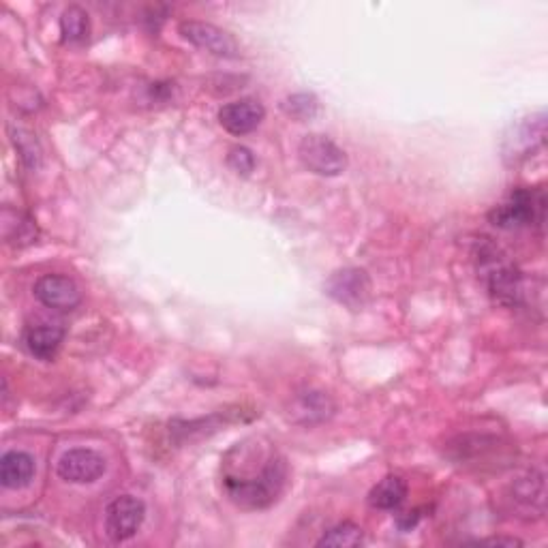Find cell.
<instances>
[{
    "label": "cell",
    "instance_id": "obj_1",
    "mask_svg": "<svg viewBox=\"0 0 548 548\" xmlns=\"http://www.w3.org/2000/svg\"><path fill=\"white\" fill-rule=\"evenodd\" d=\"M285 465L277 454H268L260 471L249 469L247 474H227L225 489L232 501L242 508H266L279 497L285 484Z\"/></svg>",
    "mask_w": 548,
    "mask_h": 548
},
{
    "label": "cell",
    "instance_id": "obj_2",
    "mask_svg": "<svg viewBox=\"0 0 548 548\" xmlns=\"http://www.w3.org/2000/svg\"><path fill=\"white\" fill-rule=\"evenodd\" d=\"M478 272L480 279L489 289V294L504 307H519L525 296L523 277L516 270L506 255H501L499 249L491 242H482L478 247Z\"/></svg>",
    "mask_w": 548,
    "mask_h": 548
},
{
    "label": "cell",
    "instance_id": "obj_3",
    "mask_svg": "<svg viewBox=\"0 0 548 548\" xmlns=\"http://www.w3.org/2000/svg\"><path fill=\"white\" fill-rule=\"evenodd\" d=\"M544 219V195L534 189L519 187L510 193L504 204H499L491 212V221L504 230L525 227L531 223H540Z\"/></svg>",
    "mask_w": 548,
    "mask_h": 548
},
{
    "label": "cell",
    "instance_id": "obj_4",
    "mask_svg": "<svg viewBox=\"0 0 548 548\" xmlns=\"http://www.w3.org/2000/svg\"><path fill=\"white\" fill-rule=\"evenodd\" d=\"M298 157L309 172L317 176H339L347 170V155L326 135H304Z\"/></svg>",
    "mask_w": 548,
    "mask_h": 548
},
{
    "label": "cell",
    "instance_id": "obj_5",
    "mask_svg": "<svg viewBox=\"0 0 548 548\" xmlns=\"http://www.w3.org/2000/svg\"><path fill=\"white\" fill-rule=\"evenodd\" d=\"M146 516V506L142 499L133 495L116 497L105 510V531L114 542H125L137 534Z\"/></svg>",
    "mask_w": 548,
    "mask_h": 548
},
{
    "label": "cell",
    "instance_id": "obj_6",
    "mask_svg": "<svg viewBox=\"0 0 548 548\" xmlns=\"http://www.w3.org/2000/svg\"><path fill=\"white\" fill-rule=\"evenodd\" d=\"M178 33L182 35V39L193 43L195 48L206 50L215 56L236 58L240 54L238 41L215 24L200 22V20H185L178 24Z\"/></svg>",
    "mask_w": 548,
    "mask_h": 548
},
{
    "label": "cell",
    "instance_id": "obj_7",
    "mask_svg": "<svg viewBox=\"0 0 548 548\" xmlns=\"http://www.w3.org/2000/svg\"><path fill=\"white\" fill-rule=\"evenodd\" d=\"M326 294L347 309H362L371 298V279L360 268H343L326 281Z\"/></svg>",
    "mask_w": 548,
    "mask_h": 548
},
{
    "label": "cell",
    "instance_id": "obj_8",
    "mask_svg": "<svg viewBox=\"0 0 548 548\" xmlns=\"http://www.w3.org/2000/svg\"><path fill=\"white\" fill-rule=\"evenodd\" d=\"M546 120L544 114L529 116L512 125L504 137V157L510 163H519L527 159L531 152H536L544 144Z\"/></svg>",
    "mask_w": 548,
    "mask_h": 548
},
{
    "label": "cell",
    "instance_id": "obj_9",
    "mask_svg": "<svg viewBox=\"0 0 548 548\" xmlns=\"http://www.w3.org/2000/svg\"><path fill=\"white\" fill-rule=\"evenodd\" d=\"M58 476L71 484H90L103 476L105 459L88 448L67 450L58 461Z\"/></svg>",
    "mask_w": 548,
    "mask_h": 548
},
{
    "label": "cell",
    "instance_id": "obj_10",
    "mask_svg": "<svg viewBox=\"0 0 548 548\" xmlns=\"http://www.w3.org/2000/svg\"><path fill=\"white\" fill-rule=\"evenodd\" d=\"M33 294L45 309L54 311H73L82 302L80 287L63 274H45L35 283Z\"/></svg>",
    "mask_w": 548,
    "mask_h": 548
},
{
    "label": "cell",
    "instance_id": "obj_11",
    "mask_svg": "<svg viewBox=\"0 0 548 548\" xmlns=\"http://www.w3.org/2000/svg\"><path fill=\"white\" fill-rule=\"evenodd\" d=\"M266 116L264 105L257 99H240L223 105L219 110L221 127L232 135H247L262 125Z\"/></svg>",
    "mask_w": 548,
    "mask_h": 548
},
{
    "label": "cell",
    "instance_id": "obj_12",
    "mask_svg": "<svg viewBox=\"0 0 548 548\" xmlns=\"http://www.w3.org/2000/svg\"><path fill=\"white\" fill-rule=\"evenodd\" d=\"M65 330L54 324H35L26 328L24 345L35 358L50 362L56 358L60 345H63Z\"/></svg>",
    "mask_w": 548,
    "mask_h": 548
},
{
    "label": "cell",
    "instance_id": "obj_13",
    "mask_svg": "<svg viewBox=\"0 0 548 548\" xmlns=\"http://www.w3.org/2000/svg\"><path fill=\"white\" fill-rule=\"evenodd\" d=\"M35 476V459L26 452L11 450L0 459V482L5 489H22Z\"/></svg>",
    "mask_w": 548,
    "mask_h": 548
},
{
    "label": "cell",
    "instance_id": "obj_14",
    "mask_svg": "<svg viewBox=\"0 0 548 548\" xmlns=\"http://www.w3.org/2000/svg\"><path fill=\"white\" fill-rule=\"evenodd\" d=\"M512 501L525 512H544V476L531 471L514 482L512 486Z\"/></svg>",
    "mask_w": 548,
    "mask_h": 548
},
{
    "label": "cell",
    "instance_id": "obj_15",
    "mask_svg": "<svg viewBox=\"0 0 548 548\" xmlns=\"http://www.w3.org/2000/svg\"><path fill=\"white\" fill-rule=\"evenodd\" d=\"M294 418L302 424H317V422H324L332 416L334 411V403L330 401L328 394L324 392H304L300 394V397L296 399L294 407Z\"/></svg>",
    "mask_w": 548,
    "mask_h": 548
},
{
    "label": "cell",
    "instance_id": "obj_16",
    "mask_svg": "<svg viewBox=\"0 0 548 548\" xmlns=\"http://www.w3.org/2000/svg\"><path fill=\"white\" fill-rule=\"evenodd\" d=\"M407 497V484L399 476H386L369 493V506L375 510H397Z\"/></svg>",
    "mask_w": 548,
    "mask_h": 548
},
{
    "label": "cell",
    "instance_id": "obj_17",
    "mask_svg": "<svg viewBox=\"0 0 548 548\" xmlns=\"http://www.w3.org/2000/svg\"><path fill=\"white\" fill-rule=\"evenodd\" d=\"M3 234L9 245L26 247L37 240V225L35 221L22 215L18 210L5 208L3 210Z\"/></svg>",
    "mask_w": 548,
    "mask_h": 548
},
{
    "label": "cell",
    "instance_id": "obj_18",
    "mask_svg": "<svg viewBox=\"0 0 548 548\" xmlns=\"http://www.w3.org/2000/svg\"><path fill=\"white\" fill-rule=\"evenodd\" d=\"M60 33L67 43H82L88 39L90 33V20L88 13L78 7L71 5L63 11V18H60Z\"/></svg>",
    "mask_w": 548,
    "mask_h": 548
},
{
    "label": "cell",
    "instance_id": "obj_19",
    "mask_svg": "<svg viewBox=\"0 0 548 548\" xmlns=\"http://www.w3.org/2000/svg\"><path fill=\"white\" fill-rule=\"evenodd\" d=\"M364 540L362 529L356 523H341L328 529L326 534L317 540V546H332V548H354Z\"/></svg>",
    "mask_w": 548,
    "mask_h": 548
},
{
    "label": "cell",
    "instance_id": "obj_20",
    "mask_svg": "<svg viewBox=\"0 0 548 548\" xmlns=\"http://www.w3.org/2000/svg\"><path fill=\"white\" fill-rule=\"evenodd\" d=\"M283 108L285 112L296 118V120H311L317 110H319V103L313 95H307V93H300V95H294V97H289L285 103H283Z\"/></svg>",
    "mask_w": 548,
    "mask_h": 548
},
{
    "label": "cell",
    "instance_id": "obj_21",
    "mask_svg": "<svg viewBox=\"0 0 548 548\" xmlns=\"http://www.w3.org/2000/svg\"><path fill=\"white\" fill-rule=\"evenodd\" d=\"M227 165H230L236 174L249 176L253 172V167H255V157H253V152L249 148L234 146L230 150V155H227Z\"/></svg>",
    "mask_w": 548,
    "mask_h": 548
},
{
    "label": "cell",
    "instance_id": "obj_22",
    "mask_svg": "<svg viewBox=\"0 0 548 548\" xmlns=\"http://www.w3.org/2000/svg\"><path fill=\"white\" fill-rule=\"evenodd\" d=\"M480 544H493V546H521L523 542L516 540V538H486V540H480Z\"/></svg>",
    "mask_w": 548,
    "mask_h": 548
}]
</instances>
